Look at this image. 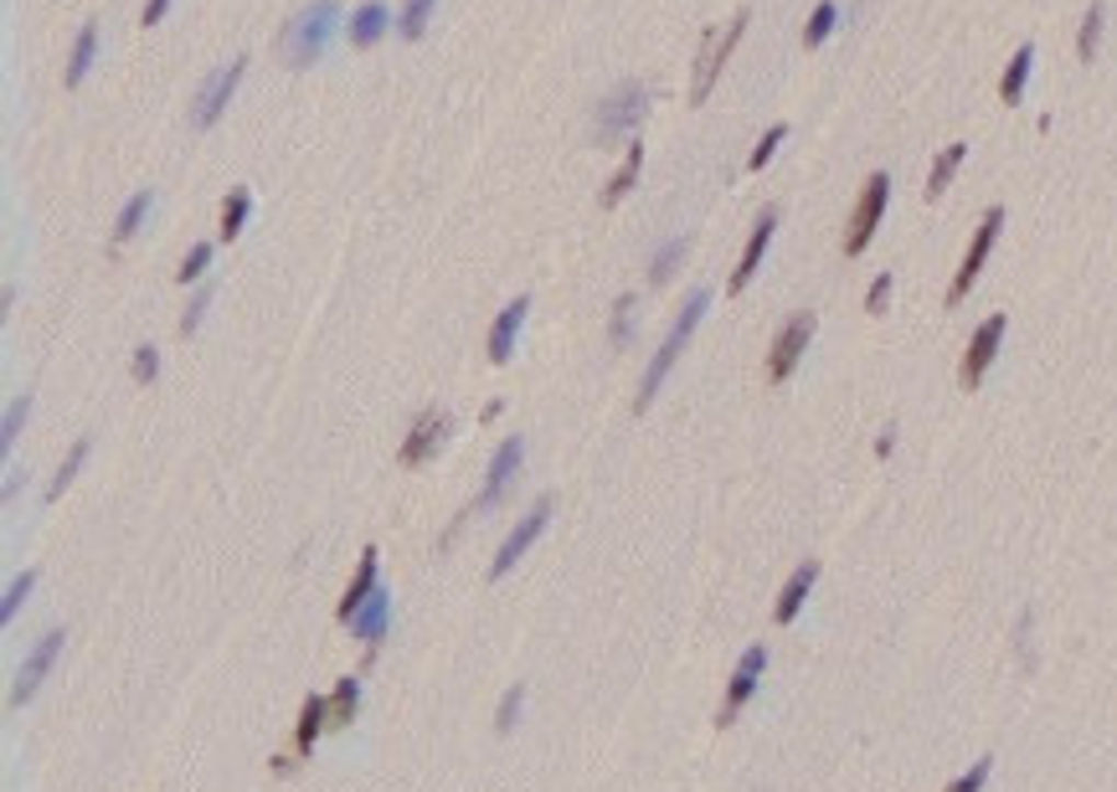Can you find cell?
<instances>
[{
  "label": "cell",
  "mask_w": 1117,
  "mask_h": 792,
  "mask_svg": "<svg viewBox=\"0 0 1117 792\" xmlns=\"http://www.w3.org/2000/svg\"><path fill=\"white\" fill-rule=\"evenodd\" d=\"M706 303H711V294H706V288H691V299H685V309L675 314V324H670V335L660 340V351L649 355V366H643V381H639V397H634V412H643V406H649L654 397H660L664 376L675 371V360H680V351L691 345L695 324L706 320Z\"/></svg>",
  "instance_id": "1"
},
{
  "label": "cell",
  "mask_w": 1117,
  "mask_h": 792,
  "mask_svg": "<svg viewBox=\"0 0 1117 792\" xmlns=\"http://www.w3.org/2000/svg\"><path fill=\"white\" fill-rule=\"evenodd\" d=\"M335 21H340V0H309L305 11L278 32V51L288 57V68L294 72L315 68L324 57V47H330V36H335Z\"/></svg>",
  "instance_id": "2"
},
{
  "label": "cell",
  "mask_w": 1117,
  "mask_h": 792,
  "mask_svg": "<svg viewBox=\"0 0 1117 792\" xmlns=\"http://www.w3.org/2000/svg\"><path fill=\"white\" fill-rule=\"evenodd\" d=\"M746 21H752V11H737L727 26H711V32L700 36V51H695V78H691V103H695V108L711 99L716 78H721V68H727V57L737 51V42H742Z\"/></svg>",
  "instance_id": "3"
},
{
  "label": "cell",
  "mask_w": 1117,
  "mask_h": 792,
  "mask_svg": "<svg viewBox=\"0 0 1117 792\" xmlns=\"http://www.w3.org/2000/svg\"><path fill=\"white\" fill-rule=\"evenodd\" d=\"M643 103H649V88H643L639 78H624V83L613 88L608 99L597 103V114H593L597 145H613V139H634V129H639V118H643Z\"/></svg>",
  "instance_id": "4"
},
{
  "label": "cell",
  "mask_w": 1117,
  "mask_h": 792,
  "mask_svg": "<svg viewBox=\"0 0 1117 792\" xmlns=\"http://www.w3.org/2000/svg\"><path fill=\"white\" fill-rule=\"evenodd\" d=\"M242 72H248V57H232V62H221V68L206 72L202 88H196V99H191V129H212V124L232 108V93H238Z\"/></svg>",
  "instance_id": "5"
},
{
  "label": "cell",
  "mask_w": 1117,
  "mask_h": 792,
  "mask_svg": "<svg viewBox=\"0 0 1117 792\" xmlns=\"http://www.w3.org/2000/svg\"><path fill=\"white\" fill-rule=\"evenodd\" d=\"M886 202H891V175H886V170H876V175L865 181L855 211H850V227H845V253L850 257H860L865 248H870V237H876L880 217H886Z\"/></svg>",
  "instance_id": "6"
},
{
  "label": "cell",
  "mask_w": 1117,
  "mask_h": 792,
  "mask_svg": "<svg viewBox=\"0 0 1117 792\" xmlns=\"http://www.w3.org/2000/svg\"><path fill=\"white\" fill-rule=\"evenodd\" d=\"M546 525H551V494H542L536 505L525 509L521 525H515V530L505 536V546L494 551V561H490V582H505V576L515 572V566H521V556L531 551V546H536V540H542Z\"/></svg>",
  "instance_id": "7"
},
{
  "label": "cell",
  "mask_w": 1117,
  "mask_h": 792,
  "mask_svg": "<svg viewBox=\"0 0 1117 792\" xmlns=\"http://www.w3.org/2000/svg\"><path fill=\"white\" fill-rule=\"evenodd\" d=\"M999 227H1004V206H989V211H983V221H979V232H973V242H968L964 263H958V273H953L948 303H964L968 288L979 284L983 263H989V253H994V242H999Z\"/></svg>",
  "instance_id": "8"
},
{
  "label": "cell",
  "mask_w": 1117,
  "mask_h": 792,
  "mask_svg": "<svg viewBox=\"0 0 1117 792\" xmlns=\"http://www.w3.org/2000/svg\"><path fill=\"white\" fill-rule=\"evenodd\" d=\"M813 330H819V320H813L809 309L788 314V324H783L778 335H773V345H767V381H788V376L798 371V360H803V351H809Z\"/></svg>",
  "instance_id": "9"
},
{
  "label": "cell",
  "mask_w": 1117,
  "mask_h": 792,
  "mask_svg": "<svg viewBox=\"0 0 1117 792\" xmlns=\"http://www.w3.org/2000/svg\"><path fill=\"white\" fill-rule=\"evenodd\" d=\"M62 643H68V633H62V628H47V633L32 643V654L21 658L16 685H11V705H26V700L42 690V679L52 675V664H57V654H62Z\"/></svg>",
  "instance_id": "10"
},
{
  "label": "cell",
  "mask_w": 1117,
  "mask_h": 792,
  "mask_svg": "<svg viewBox=\"0 0 1117 792\" xmlns=\"http://www.w3.org/2000/svg\"><path fill=\"white\" fill-rule=\"evenodd\" d=\"M448 427H454V417H448V412H438V406H428L423 417L407 427L402 448H397V463H402V469H423L428 458L448 443Z\"/></svg>",
  "instance_id": "11"
},
{
  "label": "cell",
  "mask_w": 1117,
  "mask_h": 792,
  "mask_svg": "<svg viewBox=\"0 0 1117 792\" xmlns=\"http://www.w3.org/2000/svg\"><path fill=\"white\" fill-rule=\"evenodd\" d=\"M521 463H525V438H505L494 448L490 469H485V490L475 494V509H494L500 500L510 494V484L521 479Z\"/></svg>",
  "instance_id": "12"
},
{
  "label": "cell",
  "mask_w": 1117,
  "mask_h": 792,
  "mask_svg": "<svg viewBox=\"0 0 1117 792\" xmlns=\"http://www.w3.org/2000/svg\"><path fill=\"white\" fill-rule=\"evenodd\" d=\"M762 669H767V648L762 643H752L742 658H737V669H731V685H727V700H721V710H716V725H731L737 721V710L757 695L762 685Z\"/></svg>",
  "instance_id": "13"
},
{
  "label": "cell",
  "mask_w": 1117,
  "mask_h": 792,
  "mask_svg": "<svg viewBox=\"0 0 1117 792\" xmlns=\"http://www.w3.org/2000/svg\"><path fill=\"white\" fill-rule=\"evenodd\" d=\"M999 340H1004V314H989V320L973 330V340H968V351H964V366H958V381H964V391L979 387L983 371L994 366Z\"/></svg>",
  "instance_id": "14"
},
{
  "label": "cell",
  "mask_w": 1117,
  "mask_h": 792,
  "mask_svg": "<svg viewBox=\"0 0 1117 792\" xmlns=\"http://www.w3.org/2000/svg\"><path fill=\"white\" fill-rule=\"evenodd\" d=\"M773 232H778V206L757 211V221H752V232H746V248H742V257H737V273L727 278L731 294H742V288L752 284V273H757V263H762V253H767Z\"/></svg>",
  "instance_id": "15"
},
{
  "label": "cell",
  "mask_w": 1117,
  "mask_h": 792,
  "mask_svg": "<svg viewBox=\"0 0 1117 792\" xmlns=\"http://www.w3.org/2000/svg\"><path fill=\"white\" fill-rule=\"evenodd\" d=\"M525 314H531V299H510L500 314H494V324H490V340H485V355H490L494 366H505L510 355H515V340H521V330H525Z\"/></svg>",
  "instance_id": "16"
},
{
  "label": "cell",
  "mask_w": 1117,
  "mask_h": 792,
  "mask_svg": "<svg viewBox=\"0 0 1117 792\" xmlns=\"http://www.w3.org/2000/svg\"><path fill=\"white\" fill-rule=\"evenodd\" d=\"M376 546H366V551H361V561H356V576H351V587L340 592V602H335V618L340 623H351V618H356L361 607L372 602V592H376Z\"/></svg>",
  "instance_id": "17"
},
{
  "label": "cell",
  "mask_w": 1117,
  "mask_h": 792,
  "mask_svg": "<svg viewBox=\"0 0 1117 792\" xmlns=\"http://www.w3.org/2000/svg\"><path fill=\"white\" fill-rule=\"evenodd\" d=\"M813 582H819V561H798L794 576H788V582H783V592H778V607H773V618H778V623H794L798 612H803Z\"/></svg>",
  "instance_id": "18"
},
{
  "label": "cell",
  "mask_w": 1117,
  "mask_h": 792,
  "mask_svg": "<svg viewBox=\"0 0 1117 792\" xmlns=\"http://www.w3.org/2000/svg\"><path fill=\"white\" fill-rule=\"evenodd\" d=\"M330 731V700L320 695H305L299 705V725H294V757H315V742Z\"/></svg>",
  "instance_id": "19"
},
{
  "label": "cell",
  "mask_w": 1117,
  "mask_h": 792,
  "mask_svg": "<svg viewBox=\"0 0 1117 792\" xmlns=\"http://www.w3.org/2000/svg\"><path fill=\"white\" fill-rule=\"evenodd\" d=\"M345 628H351L361 643H372V648H376V643L387 639V628H391V592H387V587H376V592H372V602L361 607V612H356V618H351Z\"/></svg>",
  "instance_id": "20"
},
{
  "label": "cell",
  "mask_w": 1117,
  "mask_h": 792,
  "mask_svg": "<svg viewBox=\"0 0 1117 792\" xmlns=\"http://www.w3.org/2000/svg\"><path fill=\"white\" fill-rule=\"evenodd\" d=\"M391 32V11L387 0H366V5H356V16H351V26H345V36H351V47H376L381 36Z\"/></svg>",
  "instance_id": "21"
},
{
  "label": "cell",
  "mask_w": 1117,
  "mask_h": 792,
  "mask_svg": "<svg viewBox=\"0 0 1117 792\" xmlns=\"http://www.w3.org/2000/svg\"><path fill=\"white\" fill-rule=\"evenodd\" d=\"M93 57H99V21H83V26H78V42H72V51H68L62 83H68V88L83 83L88 68H93Z\"/></svg>",
  "instance_id": "22"
},
{
  "label": "cell",
  "mask_w": 1117,
  "mask_h": 792,
  "mask_svg": "<svg viewBox=\"0 0 1117 792\" xmlns=\"http://www.w3.org/2000/svg\"><path fill=\"white\" fill-rule=\"evenodd\" d=\"M639 170H643V139H628L624 145V165L613 170V181L603 186V206H618L634 191V181H639Z\"/></svg>",
  "instance_id": "23"
},
{
  "label": "cell",
  "mask_w": 1117,
  "mask_h": 792,
  "mask_svg": "<svg viewBox=\"0 0 1117 792\" xmlns=\"http://www.w3.org/2000/svg\"><path fill=\"white\" fill-rule=\"evenodd\" d=\"M1030 68H1035V47L1025 42V47L1010 57V68H1004V78H999V99L1015 108L1019 99H1025V83H1030Z\"/></svg>",
  "instance_id": "24"
},
{
  "label": "cell",
  "mask_w": 1117,
  "mask_h": 792,
  "mask_svg": "<svg viewBox=\"0 0 1117 792\" xmlns=\"http://www.w3.org/2000/svg\"><path fill=\"white\" fill-rule=\"evenodd\" d=\"M248 211H253V191L232 186V191H227V202H221V217H217V237H221V242H232V237L248 227Z\"/></svg>",
  "instance_id": "25"
},
{
  "label": "cell",
  "mask_w": 1117,
  "mask_h": 792,
  "mask_svg": "<svg viewBox=\"0 0 1117 792\" xmlns=\"http://www.w3.org/2000/svg\"><path fill=\"white\" fill-rule=\"evenodd\" d=\"M356 710H361V679L356 675L335 679V690H330V731L356 725Z\"/></svg>",
  "instance_id": "26"
},
{
  "label": "cell",
  "mask_w": 1117,
  "mask_h": 792,
  "mask_svg": "<svg viewBox=\"0 0 1117 792\" xmlns=\"http://www.w3.org/2000/svg\"><path fill=\"white\" fill-rule=\"evenodd\" d=\"M964 154H968V145L958 139V145H948V150H943L937 160H932V170H927V191H922L927 202H937V196L948 191V181L958 175V165H964Z\"/></svg>",
  "instance_id": "27"
},
{
  "label": "cell",
  "mask_w": 1117,
  "mask_h": 792,
  "mask_svg": "<svg viewBox=\"0 0 1117 792\" xmlns=\"http://www.w3.org/2000/svg\"><path fill=\"white\" fill-rule=\"evenodd\" d=\"M150 206H155V191H135V196L119 206V221H114V248H124V242L139 232V221L150 217Z\"/></svg>",
  "instance_id": "28"
},
{
  "label": "cell",
  "mask_w": 1117,
  "mask_h": 792,
  "mask_svg": "<svg viewBox=\"0 0 1117 792\" xmlns=\"http://www.w3.org/2000/svg\"><path fill=\"white\" fill-rule=\"evenodd\" d=\"M88 454H93V443H88V438H78V443H72V448H68V458H62V469H57V479H52V484H47V505H57V500L68 494V484H72V479H78V473H83Z\"/></svg>",
  "instance_id": "29"
},
{
  "label": "cell",
  "mask_w": 1117,
  "mask_h": 792,
  "mask_svg": "<svg viewBox=\"0 0 1117 792\" xmlns=\"http://www.w3.org/2000/svg\"><path fill=\"white\" fill-rule=\"evenodd\" d=\"M685 248H691L685 237H670V242H664L660 253H654V263H649V284H654V288L670 284V278H675V268L685 263Z\"/></svg>",
  "instance_id": "30"
},
{
  "label": "cell",
  "mask_w": 1117,
  "mask_h": 792,
  "mask_svg": "<svg viewBox=\"0 0 1117 792\" xmlns=\"http://www.w3.org/2000/svg\"><path fill=\"white\" fill-rule=\"evenodd\" d=\"M433 5H438V0H402L397 36H402V42H418V36L428 32V21H433Z\"/></svg>",
  "instance_id": "31"
},
{
  "label": "cell",
  "mask_w": 1117,
  "mask_h": 792,
  "mask_svg": "<svg viewBox=\"0 0 1117 792\" xmlns=\"http://www.w3.org/2000/svg\"><path fill=\"white\" fill-rule=\"evenodd\" d=\"M32 417V391H21V397H11V406H5V422H0V454H11L21 438V422Z\"/></svg>",
  "instance_id": "32"
},
{
  "label": "cell",
  "mask_w": 1117,
  "mask_h": 792,
  "mask_svg": "<svg viewBox=\"0 0 1117 792\" xmlns=\"http://www.w3.org/2000/svg\"><path fill=\"white\" fill-rule=\"evenodd\" d=\"M834 21H840V5H834V0H819V5H813V16H809V26H803V47H819V42H830Z\"/></svg>",
  "instance_id": "33"
},
{
  "label": "cell",
  "mask_w": 1117,
  "mask_h": 792,
  "mask_svg": "<svg viewBox=\"0 0 1117 792\" xmlns=\"http://www.w3.org/2000/svg\"><path fill=\"white\" fill-rule=\"evenodd\" d=\"M1102 21H1107V11H1102V5H1086V16H1082V32H1076V57H1082V62H1092V57H1097V42H1102Z\"/></svg>",
  "instance_id": "34"
},
{
  "label": "cell",
  "mask_w": 1117,
  "mask_h": 792,
  "mask_svg": "<svg viewBox=\"0 0 1117 792\" xmlns=\"http://www.w3.org/2000/svg\"><path fill=\"white\" fill-rule=\"evenodd\" d=\"M206 268H212V242H191V253L181 257V268H175V284H202Z\"/></svg>",
  "instance_id": "35"
},
{
  "label": "cell",
  "mask_w": 1117,
  "mask_h": 792,
  "mask_svg": "<svg viewBox=\"0 0 1117 792\" xmlns=\"http://www.w3.org/2000/svg\"><path fill=\"white\" fill-rule=\"evenodd\" d=\"M36 587V572H21L11 587H5V602H0V623H16V612L26 607V597H32Z\"/></svg>",
  "instance_id": "36"
},
{
  "label": "cell",
  "mask_w": 1117,
  "mask_h": 792,
  "mask_svg": "<svg viewBox=\"0 0 1117 792\" xmlns=\"http://www.w3.org/2000/svg\"><path fill=\"white\" fill-rule=\"evenodd\" d=\"M212 299H217V288L212 284H202L196 288V294H191V303H186V314H181V324H175V330H181V335H196V324L206 320V309H212Z\"/></svg>",
  "instance_id": "37"
},
{
  "label": "cell",
  "mask_w": 1117,
  "mask_h": 792,
  "mask_svg": "<svg viewBox=\"0 0 1117 792\" xmlns=\"http://www.w3.org/2000/svg\"><path fill=\"white\" fill-rule=\"evenodd\" d=\"M521 710H525V685H510L505 700H500V710H494V731H500V736H510V731H515V721H521Z\"/></svg>",
  "instance_id": "38"
},
{
  "label": "cell",
  "mask_w": 1117,
  "mask_h": 792,
  "mask_svg": "<svg viewBox=\"0 0 1117 792\" xmlns=\"http://www.w3.org/2000/svg\"><path fill=\"white\" fill-rule=\"evenodd\" d=\"M628 330H634V294H618L608 314V345H628Z\"/></svg>",
  "instance_id": "39"
},
{
  "label": "cell",
  "mask_w": 1117,
  "mask_h": 792,
  "mask_svg": "<svg viewBox=\"0 0 1117 792\" xmlns=\"http://www.w3.org/2000/svg\"><path fill=\"white\" fill-rule=\"evenodd\" d=\"M989 772H994V757H979L973 767H968L964 777H953L943 792H983V782H989Z\"/></svg>",
  "instance_id": "40"
},
{
  "label": "cell",
  "mask_w": 1117,
  "mask_h": 792,
  "mask_svg": "<svg viewBox=\"0 0 1117 792\" xmlns=\"http://www.w3.org/2000/svg\"><path fill=\"white\" fill-rule=\"evenodd\" d=\"M783 139H788V124H773V129H767V135L757 139V150H752V160H746V170H762V165H767V160L778 154V145H783Z\"/></svg>",
  "instance_id": "41"
},
{
  "label": "cell",
  "mask_w": 1117,
  "mask_h": 792,
  "mask_svg": "<svg viewBox=\"0 0 1117 792\" xmlns=\"http://www.w3.org/2000/svg\"><path fill=\"white\" fill-rule=\"evenodd\" d=\"M129 376H135L139 387H150L155 376H160V351H155V345H139L135 360H129Z\"/></svg>",
  "instance_id": "42"
},
{
  "label": "cell",
  "mask_w": 1117,
  "mask_h": 792,
  "mask_svg": "<svg viewBox=\"0 0 1117 792\" xmlns=\"http://www.w3.org/2000/svg\"><path fill=\"white\" fill-rule=\"evenodd\" d=\"M886 303H891V273H876V284L865 288V309H870V314H880Z\"/></svg>",
  "instance_id": "43"
},
{
  "label": "cell",
  "mask_w": 1117,
  "mask_h": 792,
  "mask_svg": "<svg viewBox=\"0 0 1117 792\" xmlns=\"http://www.w3.org/2000/svg\"><path fill=\"white\" fill-rule=\"evenodd\" d=\"M166 11H170V0H145V16H139V21H145V26H155Z\"/></svg>",
  "instance_id": "44"
},
{
  "label": "cell",
  "mask_w": 1117,
  "mask_h": 792,
  "mask_svg": "<svg viewBox=\"0 0 1117 792\" xmlns=\"http://www.w3.org/2000/svg\"><path fill=\"white\" fill-rule=\"evenodd\" d=\"M897 448V427H880V438H876V458H886Z\"/></svg>",
  "instance_id": "45"
}]
</instances>
